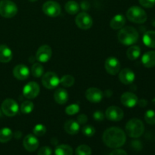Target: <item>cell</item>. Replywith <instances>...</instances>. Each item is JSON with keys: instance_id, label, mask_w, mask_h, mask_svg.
<instances>
[{"instance_id": "cell-14", "label": "cell", "mask_w": 155, "mask_h": 155, "mask_svg": "<svg viewBox=\"0 0 155 155\" xmlns=\"http://www.w3.org/2000/svg\"><path fill=\"white\" fill-rule=\"evenodd\" d=\"M104 94L101 89L95 87H91L86 90V98L92 103H98L102 100Z\"/></svg>"}, {"instance_id": "cell-40", "label": "cell", "mask_w": 155, "mask_h": 155, "mask_svg": "<svg viewBox=\"0 0 155 155\" xmlns=\"http://www.w3.org/2000/svg\"><path fill=\"white\" fill-rule=\"evenodd\" d=\"M77 121L79 123L80 125H83V124H85L88 121V117L86 114H81L78 115L77 117Z\"/></svg>"}, {"instance_id": "cell-4", "label": "cell", "mask_w": 155, "mask_h": 155, "mask_svg": "<svg viewBox=\"0 0 155 155\" xmlns=\"http://www.w3.org/2000/svg\"><path fill=\"white\" fill-rule=\"evenodd\" d=\"M127 17L131 22L135 24H143L147 21L146 12L139 6H132L127 10Z\"/></svg>"}, {"instance_id": "cell-7", "label": "cell", "mask_w": 155, "mask_h": 155, "mask_svg": "<svg viewBox=\"0 0 155 155\" xmlns=\"http://www.w3.org/2000/svg\"><path fill=\"white\" fill-rule=\"evenodd\" d=\"M42 83L47 89H53L60 84V79L54 72H47L42 77Z\"/></svg>"}, {"instance_id": "cell-46", "label": "cell", "mask_w": 155, "mask_h": 155, "mask_svg": "<svg viewBox=\"0 0 155 155\" xmlns=\"http://www.w3.org/2000/svg\"><path fill=\"white\" fill-rule=\"evenodd\" d=\"M152 102H153V104H155V98H154V99H153V100H152Z\"/></svg>"}, {"instance_id": "cell-42", "label": "cell", "mask_w": 155, "mask_h": 155, "mask_svg": "<svg viewBox=\"0 0 155 155\" xmlns=\"http://www.w3.org/2000/svg\"><path fill=\"white\" fill-rule=\"evenodd\" d=\"M138 104H139L141 107H145V106L148 104V101L145 99H141L139 100V101H138Z\"/></svg>"}, {"instance_id": "cell-1", "label": "cell", "mask_w": 155, "mask_h": 155, "mask_svg": "<svg viewBox=\"0 0 155 155\" xmlns=\"http://www.w3.org/2000/svg\"><path fill=\"white\" fill-rule=\"evenodd\" d=\"M102 139L105 145L110 148L123 146L127 141L126 133L119 127H110L103 133Z\"/></svg>"}, {"instance_id": "cell-20", "label": "cell", "mask_w": 155, "mask_h": 155, "mask_svg": "<svg viewBox=\"0 0 155 155\" xmlns=\"http://www.w3.org/2000/svg\"><path fill=\"white\" fill-rule=\"evenodd\" d=\"M80 125L75 120H68L64 124V130L70 135H76L79 133Z\"/></svg>"}, {"instance_id": "cell-33", "label": "cell", "mask_w": 155, "mask_h": 155, "mask_svg": "<svg viewBox=\"0 0 155 155\" xmlns=\"http://www.w3.org/2000/svg\"><path fill=\"white\" fill-rule=\"evenodd\" d=\"M33 134L36 136H42L46 133V127L43 124H36L33 129Z\"/></svg>"}, {"instance_id": "cell-27", "label": "cell", "mask_w": 155, "mask_h": 155, "mask_svg": "<svg viewBox=\"0 0 155 155\" xmlns=\"http://www.w3.org/2000/svg\"><path fill=\"white\" fill-rule=\"evenodd\" d=\"M13 136V133L12 130L8 127H5L0 130V142L6 143L12 139Z\"/></svg>"}, {"instance_id": "cell-36", "label": "cell", "mask_w": 155, "mask_h": 155, "mask_svg": "<svg viewBox=\"0 0 155 155\" xmlns=\"http://www.w3.org/2000/svg\"><path fill=\"white\" fill-rule=\"evenodd\" d=\"M82 132H83V134L86 137H92L95 135V129L92 125H86L82 129Z\"/></svg>"}, {"instance_id": "cell-32", "label": "cell", "mask_w": 155, "mask_h": 155, "mask_svg": "<svg viewBox=\"0 0 155 155\" xmlns=\"http://www.w3.org/2000/svg\"><path fill=\"white\" fill-rule=\"evenodd\" d=\"M76 155H91L92 149L89 146L86 145H81L78 146L75 151Z\"/></svg>"}, {"instance_id": "cell-2", "label": "cell", "mask_w": 155, "mask_h": 155, "mask_svg": "<svg viewBox=\"0 0 155 155\" xmlns=\"http://www.w3.org/2000/svg\"><path fill=\"white\" fill-rule=\"evenodd\" d=\"M118 40L125 45H132L139 39V33L133 27H125L120 30L118 33Z\"/></svg>"}, {"instance_id": "cell-23", "label": "cell", "mask_w": 155, "mask_h": 155, "mask_svg": "<svg viewBox=\"0 0 155 155\" xmlns=\"http://www.w3.org/2000/svg\"><path fill=\"white\" fill-rule=\"evenodd\" d=\"M126 24V18L123 15H117L110 22V26L113 30H120L123 28Z\"/></svg>"}, {"instance_id": "cell-26", "label": "cell", "mask_w": 155, "mask_h": 155, "mask_svg": "<svg viewBox=\"0 0 155 155\" xmlns=\"http://www.w3.org/2000/svg\"><path fill=\"white\" fill-rule=\"evenodd\" d=\"M65 11L70 15H76L80 11V5L75 1H68L64 5Z\"/></svg>"}, {"instance_id": "cell-19", "label": "cell", "mask_w": 155, "mask_h": 155, "mask_svg": "<svg viewBox=\"0 0 155 155\" xmlns=\"http://www.w3.org/2000/svg\"><path fill=\"white\" fill-rule=\"evenodd\" d=\"M54 99L58 104H64L68 102L69 99V95L67 90L62 88H58L56 89L54 93Z\"/></svg>"}, {"instance_id": "cell-34", "label": "cell", "mask_w": 155, "mask_h": 155, "mask_svg": "<svg viewBox=\"0 0 155 155\" xmlns=\"http://www.w3.org/2000/svg\"><path fill=\"white\" fill-rule=\"evenodd\" d=\"M145 120L150 125H155V111L148 110L145 114Z\"/></svg>"}, {"instance_id": "cell-38", "label": "cell", "mask_w": 155, "mask_h": 155, "mask_svg": "<svg viewBox=\"0 0 155 155\" xmlns=\"http://www.w3.org/2000/svg\"><path fill=\"white\" fill-rule=\"evenodd\" d=\"M52 150L48 146H43L39 150L38 155H51Z\"/></svg>"}, {"instance_id": "cell-43", "label": "cell", "mask_w": 155, "mask_h": 155, "mask_svg": "<svg viewBox=\"0 0 155 155\" xmlns=\"http://www.w3.org/2000/svg\"><path fill=\"white\" fill-rule=\"evenodd\" d=\"M81 7H82V8H83V9L89 8V3H88L86 1L83 2H82V4H81Z\"/></svg>"}, {"instance_id": "cell-5", "label": "cell", "mask_w": 155, "mask_h": 155, "mask_svg": "<svg viewBox=\"0 0 155 155\" xmlns=\"http://www.w3.org/2000/svg\"><path fill=\"white\" fill-rule=\"evenodd\" d=\"M18 6L11 0L0 1V15L3 18H12L18 13Z\"/></svg>"}, {"instance_id": "cell-13", "label": "cell", "mask_w": 155, "mask_h": 155, "mask_svg": "<svg viewBox=\"0 0 155 155\" xmlns=\"http://www.w3.org/2000/svg\"><path fill=\"white\" fill-rule=\"evenodd\" d=\"M105 70L110 75H116L120 72V62L117 58L109 57L106 59L104 63Z\"/></svg>"}, {"instance_id": "cell-3", "label": "cell", "mask_w": 155, "mask_h": 155, "mask_svg": "<svg viewBox=\"0 0 155 155\" xmlns=\"http://www.w3.org/2000/svg\"><path fill=\"white\" fill-rule=\"evenodd\" d=\"M145 131V126L142 120L137 118L130 120L126 124V132L131 138H139Z\"/></svg>"}, {"instance_id": "cell-39", "label": "cell", "mask_w": 155, "mask_h": 155, "mask_svg": "<svg viewBox=\"0 0 155 155\" xmlns=\"http://www.w3.org/2000/svg\"><path fill=\"white\" fill-rule=\"evenodd\" d=\"M104 117H105V115L103 113L102 111H100V110H96L93 113V118L95 120L98 121H103L104 120Z\"/></svg>"}, {"instance_id": "cell-25", "label": "cell", "mask_w": 155, "mask_h": 155, "mask_svg": "<svg viewBox=\"0 0 155 155\" xmlns=\"http://www.w3.org/2000/svg\"><path fill=\"white\" fill-rule=\"evenodd\" d=\"M141 54V48L137 45H133L127 49V55L130 60L135 61L139 58Z\"/></svg>"}, {"instance_id": "cell-10", "label": "cell", "mask_w": 155, "mask_h": 155, "mask_svg": "<svg viewBox=\"0 0 155 155\" xmlns=\"http://www.w3.org/2000/svg\"><path fill=\"white\" fill-rule=\"evenodd\" d=\"M40 87L36 82H30L24 86L23 89V95L28 99H33L39 95Z\"/></svg>"}, {"instance_id": "cell-29", "label": "cell", "mask_w": 155, "mask_h": 155, "mask_svg": "<svg viewBox=\"0 0 155 155\" xmlns=\"http://www.w3.org/2000/svg\"><path fill=\"white\" fill-rule=\"evenodd\" d=\"M32 75L36 78L42 77L44 74V68L39 63H35L31 68Z\"/></svg>"}, {"instance_id": "cell-45", "label": "cell", "mask_w": 155, "mask_h": 155, "mask_svg": "<svg viewBox=\"0 0 155 155\" xmlns=\"http://www.w3.org/2000/svg\"><path fill=\"white\" fill-rule=\"evenodd\" d=\"M28 1L31 2H36V1H37V0H28Z\"/></svg>"}, {"instance_id": "cell-6", "label": "cell", "mask_w": 155, "mask_h": 155, "mask_svg": "<svg viewBox=\"0 0 155 155\" xmlns=\"http://www.w3.org/2000/svg\"><path fill=\"white\" fill-rule=\"evenodd\" d=\"M2 113L8 117H14L19 111L18 104L12 98H7L4 100L1 105Z\"/></svg>"}, {"instance_id": "cell-15", "label": "cell", "mask_w": 155, "mask_h": 155, "mask_svg": "<svg viewBox=\"0 0 155 155\" xmlns=\"http://www.w3.org/2000/svg\"><path fill=\"white\" fill-rule=\"evenodd\" d=\"M39 145V140L36 136L33 134H29L24 137L23 141V145L27 151L30 152H33L38 148Z\"/></svg>"}, {"instance_id": "cell-18", "label": "cell", "mask_w": 155, "mask_h": 155, "mask_svg": "<svg viewBox=\"0 0 155 155\" xmlns=\"http://www.w3.org/2000/svg\"><path fill=\"white\" fill-rule=\"evenodd\" d=\"M13 75L19 80H25L30 76V70L25 64H18L13 69Z\"/></svg>"}, {"instance_id": "cell-41", "label": "cell", "mask_w": 155, "mask_h": 155, "mask_svg": "<svg viewBox=\"0 0 155 155\" xmlns=\"http://www.w3.org/2000/svg\"><path fill=\"white\" fill-rule=\"evenodd\" d=\"M110 155H127V153L124 150L115 148V150L110 152Z\"/></svg>"}, {"instance_id": "cell-28", "label": "cell", "mask_w": 155, "mask_h": 155, "mask_svg": "<svg viewBox=\"0 0 155 155\" xmlns=\"http://www.w3.org/2000/svg\"><path fill=\"white\" fill-rule=\"evenodd\" d=\"M55 155H73V149L68 145H60L54 150Z\"/></svg>"}, {"instance_id": "cell-37", "label": "cell", "mask_w": 155, "mask_h": 155, "mask_svg": "<svg viewBox=\"0 0 155 155\" xmlns=\"http://www.w3.org/2000/svg\"><path fill=\"white\" fill-rule=\"evenodd\" d=\"M142 6L146 8H151L155 5V0H139Z\"/></svg>"}, {"instance_id": "cell-35", "label": "cell", "mask_w": 155, "mask_h": 155, "mask_svg": "<svg viewBox=\"0 0 155 155\" xmlns=\"http://www.w3.org/2000/svg\"><path fill=\"white\" fill-rule=\"evenodd\" d=\"M80 105L78 104H72L65 108V113L68 115H74L80 111Z\"/></svg>"}, {"instance_id": "cell-44", "label": "cell", "mask_w": 155, "mask_h": 155, "mask_svg": "<svg viewBox=\"0 0 155 155\" xmlns=\"http://www.w3.org/2000/svg\"><path fill=\"white\" fill-rule=\"evenodd\" d=\"M21 135H22L21 132L17 131L16 133H15V135H14V136H15V137L16 138V139H20V138L21 137Z\"/></svg>"}, {"instance_id": "cell-24", "label": "cell", "mask_w": 155, "mask_h": 155, "mask_svg": "<svg viewBox=\"0 0 155 155\" xmlns=\"http://www.w3.org/2000/svg\"><path fill=\"white\" fill-rule=\"evenodd\" d=\"M144 44L148 48H155V31H147L142 38Z\"/></svg>"}, {"instance_id": "cell-8", "label": "cell", "mask_w": 155, "mask_h": 155, "mask_svg": "<svg viewBox=\"0 0 155 155\" xmlns=\"http://www.w3.org/2000/svg\"><path fill=\"white\" fill-rule=\"evenodd\" d=\"M42 11L47 16L50 18H56L61 14V5L55 1L49 0L45 2L42 5Z\"/></svg>"}, {"instance_id": "cell-31", "label": "cell", "mask_w": 155, "mask_h": 155, "mask_svg": "<svg viewBox=\"0 0 155 155\" xmlns=\"http://www.w3.org/2000/svg\"><path fill=\"white\" fill-rule=\"evenodd\" d=\"M75 83V79L71 75H64L60 79V83L64 87H71Z\"/></svg>"}, {"instance_id": "cell-30", "label": "cell", "mask_w": 155, "mask_h": 155, "mask_svg": "<svg viewBox=\"0 0 155 155\" xmlns=\"http://www.w3.org/2000/svg\"><path fill=\"white\" fill-rule=\"evenodd\" d=\"M33 109H34V104L30 101H24L20 107L21 112L24 114H29L33 111Z\"/></svg>"}, {"instance_id": "cell-16", "label": "cell", "mask_w": 155, "mask_h": 155, "mask_svg": "<svg viewBox=\"0 0 155 155\" xmlns=\"http://www.w3.org/2000/svg\"><path fill=\"white\" fill-rule=\"evenodd\" d=\"M120 101L123 105L129 108H133L138 104V97L136 94L130 92H124L120 97Z\"/></svg>"}, {"instance_id": "cell-17", "label": "cell", "mask_w": 155, "mask_h": 155, "mask_svg": "<svg viewBox=\"0 0 155 155\" xmlns=\"http://www.w3.org/2000/svg\"><path fill=\"white\" fill-rule=\"evenodd\" d=\"M136 75L130 68H125L119 72V80L123 84L130 85L134 82Z\"/></svg>"}, {"instance_id": "cell-21", "label": "cell", "mask_w": 155, "mask_h": 155, "mask_svg": "<svg viewBox=\"0 0 155 155\" xmlns=\"http://www.w3.org/2000/svg\"><path fill=\"white\" fill-rule=\"evenodd\" d=\"M142 62L147 68L155 67V51H149L142 55Z\"/></svg>"}, {"instance_id": "cell-12", "label": "cell", "mask_w": 155, "mask_h": 155, "mask_svg": "<svg viewBox=\"0 0 155 155\" xmlns=\"http://www.w3.org/2000/svg\"><path fill=\"white\" fill-rule=\"evenodd\" d=\"M52 55V50L48 45H41L38 48L36 54V58L41 63H45L51 59Z\"/></svg>"}, {"instance_id": "cell-9", "label": "cell", "mask_w": 155, "mask_h": 155, "mask_svg": "<svg viewBox=\"0 0 155 155\" xmlns=\"http://www.w3.org/2000/svg\"><path fill=\"white\" fill-rule=\"evenodd\" d=\"M75 23L77 27L81 30H89L93 24L92 18L89 14L81 12L78 14L75 18Z\"/></svg>"}, {"instance_id": "cell-22", "label": "cell", "mask_w": 155, "mask_h": 155, "mask_svg": "<svg viewBox=\"0 0 155 155\" xmlns=\"http://www.w3.org/2000/svg\"><path fill=\"white\" fill-rule=\"evenodd\" d=\"M12 51L8 46L5 45H0V62L8 63L12 59Z\"/></svg>"}, {"instance_id": "cell-11", "label": "cell", "mask_w": 155, "mask_h": 155, "mask_svg": "<svg viewBox=\"0 0 155 155\" xmlns=\"http://www.w3.org/2000/svg\"><path fill=\"white\" fill-rule=\"evenodd\" d=\"M105 117L110 121L118 122L123 120L124 117V110L117 106H110L105 111Z\"/></svg>"}]
</instances>
